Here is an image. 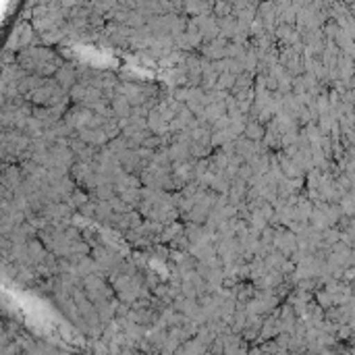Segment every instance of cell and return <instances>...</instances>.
<instances>
[{
  "mask_svg": "<svg viewBox=\"0 0 355 355\" xmlns=\"http://www.w3.org/2000/svg\"><path fill=\"white\" fill-rule=\"evenodd\" d=\"M135 212L139 216L146 218V223L158 225V227H166L177 223V208L173 204V193L166 191H156V189H144L139 193V202Z\"/></svg>",
  "mask_w": 355,
  "mask_h": 355,
  "instance_id": "6da1fadb",
  "label": "cell"
},
{
  "mask_svg": "<svg viewBox=\"0 0 355 355\" xmlns=\"http://www.w3.org/2000/svg\"><path fill=\"white\" fill-rule=\"evenodd\" d=\"M21 62H25L35 73H56L62 64V60L46 48H33L31 52L21 56Z\"/></svg>",
  "mask_w": 355,
  "mask_h": 355,
  "instance_id": "7a4b0ae2",
  "label": "cell"
}]
</instances>
